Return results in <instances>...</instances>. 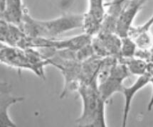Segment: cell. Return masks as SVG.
I'll return each mask as SVG.
<instances>
[{"label": "cell", "instance_id": "obj_1", "mask_svg": "<svg viewBox=\"0 0 153 127\" xmlns=\"http://www.w3.org/2000/svg\"><path fill=\"white\" fill-rule=\"evenodd\" d=\"M83 14H68L51 20L33 18L26 9L22 30L30 38H56L59 35L83 26Z\"/></svg>", "mask_w": 153, "mask_h": 127}, {"label": "cell", "instance_id": "obj_2", "mask_svg": "<svg viewBox=\"0 0 153 127\" xmlns=\"http://www.w3.org/2000/svg\"><path fill=\"white\" fill-rule=\"evenodd\" d=\"M82 100V112L76 120L78 126L105 127V104L96 82L82 83L77 90Z\"/></svg>", "mask_w": 153, "mask_h": 127}, {"label": "cell", "instance_id": "obj_3", "mask_svg": "<svg viewBox=\"0 0 153 127\" xmlns=\"http://www.w3.org/2000/svg\"><path fill=\"white\" fill-rule=\"evenodd\" d=\"M92 39L93 37L85 33L63 39L30 38L27 36L24 42L22 49L28 48H49L54 50H70L77 51L87 45L91 44Z\"/></svg>", "mask_w": 153, "mask_h": 127}, {"label": "cell", "instance_id": "obj_4", "mask_svg": "<svg viewBox=\"0 0 153 127\" xmlns=\"http://www.w3.org/2000/svg\"><path fill=\"white\" fill-rule=\"evenodd\" d=\"M131 75L126 65L120 61L115 63L111 75L103 83L98 85L99 94L102 100L107 103L113 95L122 92L124 80Z\"/></svg>", "mask_w": 153, "mask_h": 127}, {"label": "cell", "instance_id": "obj_5", "mask_svg": "<svg viewBox=\"0 0 153 127\" xmlns=\"http://www.w3.org/2000/svg\"><path fill=\"white\" fill-rule=\"evenodd\" d=\"M91 44L97 56L120 58L121 38L115 33H99L93 37Z\"/></svg>", "mask_w": 153, "mask_h": 127}, {"label": "cell", "instance_id": "obj_6", "mask_svg": "<svg viewBox=\"0 0 153 127\" xmlns=\"http://www.w3.org/2000/svg\"><path fill=\"white\" fill-rule=\"evenodd\" d=\"M1 63L7 66L21 70H29L34 72V67L31 63L27 49L14 47L1 43Z\"/></svg>", "mask_w": 153, "mask_h": 127}, {"label": "cell", "instance_id": "obj_7", "mask_svg": "<svg viewBox=\"0 0 153 127\" xmlns=\"http://www.w3.org/2000/svg\"><path fill=\"white\" fill-rule=\"evenodd\" d=\"M147 0H128L117 18L115 33L121 38L129 35L132 23Z\"/></svg>", "mask_w": 153, "mask_h": 127}, {"label": "cell", "instance_id": "obj_8", "mask_svg": "<svg viewBox=\"0 0 153 127\" xmlns=\"http://www.w3.org/2000/svg\"><path fill=\"white\" fill-rule=\"evenodd\" d=\"M24 97L15 96L12 92V86L7 83L1 81L0 86V126L15 127L16 124L12 120L9 114L10 106L24 102Z\"/></svg>", "mask_w": 153, "mask_h": 127}, {"label": "cell", "instance_id": "obj_9", "mask_svg": "<svg viewBox=\"0 0 153 127\" xmlns=\"http://www.w3.org/2000/svg\"><path fill=\"white\" fill-rule=\"evenodd\" d=\"M152 74L150 72L147 74L139 76L137 80L130 87H123L121 93L124 97V106H123L122 126L126 127L128 123V119L131 108L132 101L133 100L135 95L137 94L138 91L145 87L148 83H150Z\"/></svg>", "mask_w": 153, "mask_h": 127}, {"label": "cell", "instance_id": "obj_10", "mask_svg": "<svg viewBox=\"0 0 153 127\" xmlns=\"http://www.w3.org/2000/svg\"><path fill=\"white\" fill-rule=\"evenodd\" d=\"M26 9L22 0H1V19L22 29Z\"/></svg>", "mask_w": 153, "mask_h": 127}, {"label": "cell", "instance_id": "obj_11", "mask_svg": "<svg viewBox=\"0 0 153 127\" xmlns=\"http://www.w3.org/2000/svg\"><path fill=\"white\" fill-rule=\"evenodd\" d=\"M27 37V35L21 28L1 19L0 40L1 44L20 48Z\"/></svg>", "mask_w": 153, "mask_h": 127}, {"label": "cell", "instance_id": "obj_12", "mask_svg": "<svg viewBox=\"0 0 153 127\" xmlns=\"http://www.w3.org/2000/svg\"><path fill=\"white\" fill-rule=\"evenodd\" d=\"M119 61L126 65L131 75L140 76L147 74L150 71V64L147 63V61L140 58L135 56L130 58L120 59Z\"/></svg>", "mask_w": 153, "mask_h": 127}, {"label": "cell", "instance_id": "obj_13", "mask_svg": "<svg viewBox=\"0 0 153 127\" xmlns=\"http://www.w3.org/2000/svg\"><path fill=\"white\" fill-rule=\"evenodd\" d=\"M102 25V21L98 18L96 16L87 12L83 14V29L84 33L89 35L91 37L96 36L100 31Z\"/></svg>", "mask_w": 153, "mask_h": 127}, {"label": "cell", "instance_id": "obj_14", "mask_svg": "<svg viewBox=\"0 0 153 127\" xmlns=\"http://www.w3.org/2000/svg\"><path fill=\"white\" fill-rule=\"evenodd\" d=\"M137 51V47L135 42L131 37H124L121 38V46L120 59H127L135 57Z\"/></svg>", "mask_w": 153, "mask_h": 127}, {"label": "cell", "instance_id": "obj_15", "mask_svg": "<svg viewBox=\"0 0 153 127\" xmlns=\"http://www.w3.org/2000/svg\"><path fill=\"white\" fill-rule=\"evenodd\" d=\"M88 11L102 21L105 14V6L104 0H88Z\"/></svg>", "mask_w": 153, "mask_h": 127}, {"label": "cell", "instance_id": "obj_16", "mask_svg": "<svg viewBox=\"0 0 153 127\" xmlns=\"http://www.w3.org/2000/svg\"><path fill=\"white\" fill-rule=\"evenodd\" d=\"M153 26V15L151 16L150 19L147 21L143 25L137 27H132L131 30H130V33H140V32H147V31H150V28Z\"/></svg>", "mask_w": 153, "mask_h": 127}, {"label": "cell", "instance_id": "obj_17", "mask_svg": "<svg viewBox=\"0 0 153 127\" xmlns=\"http://www.w3.org/2000/svg\"><path fill=\"white\" fill-rule=\"evenodd\" d=\"M128 1V0H126V2H127V1Z\"/></svg>", "mask_w": 153, "mask_h": 127}]
</instances>
